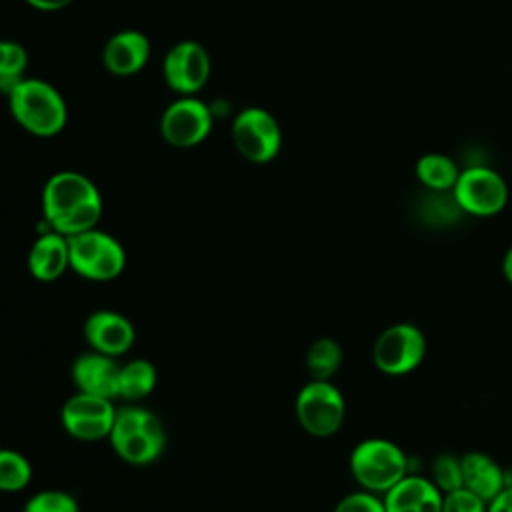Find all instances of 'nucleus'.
I'll return each instance as SVG.
<instances>
[{
	"label": "nucleus",
	"instance_id": "obj_21",
	"mask_svg": "<svg viewBox=\"0 0 512 512\" xmlns=\"http://www.w3.org/2000/svg\"><path fill=\"white\" fill-rule=\"evenodd\" d=\"M342 366V348L334 338H318L306 352V370L312 380H332Z\"/></svg>",
	"mask_w": 512,
	"mask_h": 512
},
{
	"label": "nucleus",
	"instance_id": "obj_4",
	"mask_svg": "<svg viewBox=\"0 0 512 512\" xmlns=\"http://www.w3.org/2000/svg\"><path fill=\"white\" fill-rule=\"evenodd\" d=\"M68 256L70 268L94 282L114 280L126 266L122 244L98 228L68 236Z\"/></svg>",
	"mask_w": 512,
	"mask_h": 512
},
{
	"label": "nucleus",
	"instance_id": "obj_11",
	"mask_svg": "<svg viewBox=\"0 0 512 512\" xmlns=\"http://www.w3.org/2000/svg\"><path fill=\"white\" fill-rule=\"evenodd\" d=\"M162 74L166 84L180 96L200 92L210 76V56L200 42L182 40L164 56Z\"/></svg>",
	"mask_w": 512,
	"mask_h": 512
},
{
	"label": "nucleus",
	"instance_id": "obj_28",
	"mask_svg": "<svg viewBox=\"0 0 512 512\" xmlns=\"http://www.w3.org/2000/svg\"><path fill=\"white\" fill-rule=\"evenodd\" d=\"M488 512H512V482L488 502Z\"/></svg>",
	"mask_w": 512,
	"mask_h": 512
},
{
	"label": "nucleus",
	"instance_id": "obj_20",
	"mask_svg": "<svg viewBox=\"0 0 512 512\" xmlns=\"http://www.w3.org/2000/svg\"><path fill=\"white\" fill-rule=\"evenodd\" d=\"M156 386V368L144 358H136L120 366L118 396L126 400H142Z\"/></svg>",
	"mask_w": 512,
	"mask_h": 512
},
{
	"label": "nucleus",
	"instance_id": "obj_19",
	"mask_svg": "<svg viewBox=\"0 0 512 512\" xmlns=\"http://www.w3.org/2000/svg\"><path fill=\"white\" fill-rule=\"evenodd\" d=\"M414 172L428 192H452L460 168L450 156L442 152H428L416 160Z\"/></svg>",
	"mask_w": 512,
	"mask_h": 512
},
{
	"label": "nucleus",
	"instance_id": "obj_18",
	"mask_svg": "<svg viewBox=\"0 0 512 512\" xmlns=\"http://www.w3.org/2000/svg\"><path fill=\"white\" fill-rule=\"evenodd\" d=\"M166 444V432L160 424L158 418H154L150 424H146L144 428L120 438L112 442L114 452L128 464H150L154 462Z\"/></svg>",
	"mask_w": 512,
	"mask_h": 512
},
{
	"label": "nucleus",
	"instance_id": "obj_6",
	"mask_svg": "<svg viewBox=\"0 0 512 512\" xmlns=\"http://www.w3.org/2000/svg\"><path fill=\"white\" fill-rule=\"evenodd\" d=\"M298 424L316 438H328L336 434L346 418V402L338 386L330 380L306 382L296 396Z\"/></svg>",
	"mask_w": 512,
	"mask_h": 512
},
{
	"label": "nucleus",
	"instance_id": "obj_3",
	"mask_svg": "<svg viewBox=\"0 0 512 512\" xmlns=\"http://www.w3.org/2000/svg\"><path fill=\"white\" fill-rule=\"evenodd\" d=\"M348 466L362 490L380 496L412 472L406 452L388 438H366L358 442L350 452Z\"/></svg>",
	"mask_w": 512,
	"mask_h": 512
},
{
	"label": "nucleus",
	"instance_id": "obj_23",
	"mask_svg": "<svg viewBox=\"0 0 512 512\" xmlns=\"http://www.w3.org/2000/svg\"><path fill=\"white\" fill-rule=\"evenodd\" d=\"M32 468L26 456L16 450L0 448V492H20L28 486Z\"/></svg>",
	"mask_w": 512,
	"mask_h": 512
},
{
	"label": "nucleus",
	"instance_id": "obj_1",
	"mask_svg": "<svg viewBox=\"0 0 512 512\" xmlns=\"http://www.w3.org/2000/svg\"><path fill=\"white\" fill-rule=\"evenodd\" d=\"M42 212L50 230L68 238L96 228L102 216V198L88 176L62 170L44 184Z\"/></svg>",
	"mask_w": 512,
	"mask_h": 512
},
{
	"label": "nucleus",
	"instance_id": "obj_26",
	"mask_svg": "<svg viewBox=\"0 0 512 512\" xmlns=\"http://www.w3.org/2000/svg\"><path fill=\"white\" fill-rule=\"evenodd\" d=\"M332 512H386V508L380 494L360 488L340 498Z\"/></svg>",
	"mask_w": 512,
	"mask_h": 512
},
{
	"label": "nucleus",
	"instance_id": "obj_9",
	"mask_svg": "<svg viewBox=\"0 0 512 512\" xmlns=\"http://www.w3.org/2000/svg\"><path fill=\"white\" fill-rule=\"evenodd\" d=\"M212 130V110L194 96H180L160 118V134L174 148H194Z\"/></svg>",
	"mask_w": 512,
	"mask_h": 512
},
{
	"label": "nucleus",
	"instance_id": "obj_14",
	"mask_svg": "<svg viewBox=\"0 0 512 512\" xmlns=\"http://www.w3.org/2000/svg\"><path fill=\"white\" fill-rule=\"evenodd\" d=\"M72 380L78 392L102 396V398H118V380H120V364L106 354L86 352L80 354L72 364Z\"/></svg>",
	"mask_w": 512,
	"mask_h": 512
},
{
	"label": "nucleus",
	"instance_id": "obj_22",
	"mask_svg": "<svg viewBox=\"0 0 512 512\" xmlns=\"http://www.w3.org/2000/svg\"><path fill=\"white\" fill-rule=\"evenodd\" d=\"M28 52L14 40H0V92L8 94L26 76Z\"/></svg>",
	"mask_w": 512,
	"mask_h": 512
},
{
	"label": "nucleus",
	"instance_id": "obj_13",
	"mask_svg": "<svg viewBox=\"0 0 512 512\" xmlns=\"http://www.w3.org/2000/svg\"><path fill=\"white\" fill-rule=\"evenodd\" d=\"M444 494L422 474L408 472L386 494H382L386 512H440Z\"/></svg>",
	"mask_w": 512,
	"mask_h": 512
},
{
	"label": "nucleus",
	"instance_id": "obj_27",
	"mask_svg": "<svg viewBox=\"0 0 512 512\" xmlns=\"http://www.w3.org/2000/svg\"><path fill=\"white\" fill-rule=\"evenodd\" d=\"M440 512H488V502L466 490L464 486L444 494Z\"/></svg>",
	"mask_w": 512,
	"mask_h": 512
},
{
	"label": "nucleus",
	"instance_id": "obj_2",
	"mask_svg": "<svg viewBox=\"0 0 512 512\" xmlns=\"http://www.w3.org/2000/svg\"><path fill=\"white\" fill-rule=\"evenodd\" d=\"M8 106L20 128L50 138L66 126V102L60 92L46 80L24 78L8 94Z\"/></svg>",
	"mask_w": 512,
	"mask_h": 512
},
{
	"label": "nucleus",
	"instance_id": "obj_16",
	"mask_svg": "<svg viewBox=\"0 0 512 512\" xmlns=\"http://www.w3.org/2000/svg\"><path fill=\"white\" fill-rule=\"evenodd\" d=\"M462 462V486L490 502L496 494L502 492L506 484H510L506 470L486 452L468 450L460 456Z\"/></svg>",
	"mask_w": 512,
	"mask_h": 512
},
{
	"label": "nucleus",
	"instance_id": "obj_30",
	"mask_svg": "<svg viewBox=\"0 0 512 512\" xmlns=\"http://www.w3.org/2000/svg\"><path fill=\"white\" fill-rule=\"evenodd\" d=\"M502 276L512 286V244L508 246V250L502 256Z\"/></svg>",
	"mask_w": 512,
	"mask_h": 512
},
{
	"label": "nucleus",
	"instance_id": "obj_17",
	"mask_svg": "<svg viewBox=\"0 0 512 512\" xmlns=\"http://www.w3.org/2000/svg\"><path fill=\"white\" fill-rule=\"evenodd\" d=\"M30 274L40 282L58 280L70 268L68 238L48 230L36 238L28 254Z\"/></svg>",
	"mask_w": 512,
	"mask_h": 512
},
{
	"label": "nucleus",
	"instance_id": "obj_12",
	"mask_svg": "<svg viewBox=\"0 0 512 512\" xmlns=\"http://www.w3.org/2000/svg\"><path fill=\"white\" fill-rule=\"evenodd\" d=\"M84 338L94 352L116 358L132 348L136 332L132 322L120 312L96 310L86 318Z\"/></svg>",
	"mask_w": 512,
	"mask_h": 512
},
{
	"label": "nucleus",
	"instance_id": "obj_5",
	"mask_svg": "<svg viewBox=\"0 0 512 512\" xmlns=\"http://www.w3.org/2000/svg\"><path fill=\"white\" fill-rule=\"evenodd\" d=\"M450 194L460 212L476 218L496 216L508 204L506 180L486 164H470L462 168Z\"/></svg>",
	"mask_w": 512,
	"mask_h": 512
},
{
	"label": "nucleus",
	"instance_id": "obj_7",
	"mask_svg": "<svg viewBox=\"0 0 512 512\" xmlns=\"http://www.w3.org/2000/svg\"><path fill=\"white\" fill-rule=\"evenodd\" d=\"M426 356V336L412 322L386 326L372 344V362L386 376H404L416 370Z\"/></svg>",
	"mask_w": 512,
	"mask_h": 512
},
{
	"label": "nucleus",
	"instance_id": "obj_8",
	"mask_svg": "<svg viewBox=\"0 0 512 512\" xmlns=\"http://www.w3.org/2000/svg\"><path fill=\"white\" fill-rule=\"evenodd\" d=\"M232 142L248 162L266 164L280 152L282 130L268 110L250 106L236 114L232 122Z\"/></svg>",
	"mask_w": 512,
	"mask_h": 512
},
{
	"label": "nucleus",
	"instance_id": "obj_25",
	"mask_svg": "<svg viewBox=\"0 0 512 512\" xmlns=\"http://www.w3.org/2000/svg\"><path fill=\"white\" fill-rule=\"evenodd\" d=\"M22 512H78V502L64 490H42L28 498Z\"/></svg>",
	"mask_w": 512,
	"mask_h": 512
},
{
	"label": "nucleus",
	"instance_id": "obj_29",
	"mask_svg": "<svg viewBox=\"0 0 512 512\" xmlns=\"http://www.w3.org/2000/svg\"><path fill=\"white\" fill-rule=\"evenodd\" d=\"M24 2L42 12H54V10H60V8H66L68 4H72V0H24Z\"/></svg>",
	"mask_w": 512,
	"mask_h": 512
},
{
	"label": "nucleus",
	"instance_id": "obj_10",
	"mask_svg": "<svg viewBox=\"0 0 512 512\" xmlns=\"http://www.w3.org/2000/svg\"><path fill=\"white\" fill-rule=\"evenodd\" d=\"M114 414L116 408L112 406V400L86 392H76L62 406L60 418L64 430L72 438L94 442L110 434Z\"/></svg>",
	"mask_w": 512,
	"mask_h": 512
},
{
	"label": "nucleus",
	"instance_id": "obj_15",
	"mask_svg": "<svg viewBox=\"0 0 512 512\" xmlns=\"http://www.w3.org/2000/svg\"><path fill=\"white\" fill-rule=\"evenodd\" d=\"M150 58V40L138 30H122L108 38L102 50L104 68L114 76L140 72Z\"/></svg>",
	"mask_w": 512,
	"mask_h": 512
},
{
	"label": "nucleus",
	"instance_id": "obj_24",
	"mask_svg": "<svg viewBox=\"0 0 512 512\" xmlns=\"http://www.w3.org/2000/svg\"><path fill=\"white\" fill-rule=\"evenodd\" d=\"M442 494H448L452 490L462 488V462L460 456L452 452H440L434 456L430 464V476H428Z\"/></svg>",
	"mask_w": 512,
	"mask_h": 512
}]
</instances>
